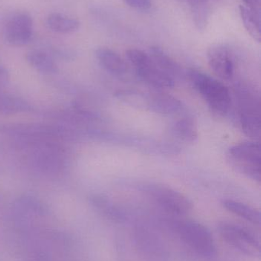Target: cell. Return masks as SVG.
<instances>
[{
	"label": "cell",
	"mask_w": 261,
	"mask_h": 261,
	"mask_svg": "<svg viewBox=\"0 0 261 261\" xmlns=\"http://www.w3.org/2000/svg\"><path fill=\"white\" fill-rule=\"evenodd\" d=\"M144 107L163 115L179 114L184 110V107L179 99L161 92L144 94Z\"/></svg>",
	"instance_id": "10"
},
{
	"label": "cell",
	"mask_w": 261,
	"mask_h": 261,
	"mask_svg": "<svg viewBox=\"0 0 261 261\" xmlns=\"http://www.w3.org/2000/svg\"><path fill=\"white\" fill-rule=\"evenodd\" d=\"M187 76L213 113L220 116L229 113L232 103L231 92L223 83L197 70H188Z\"/></svg>",
	"instance_id": "2"
},
{
	"label": "cell",
	"mask_w": 261,
	"mask_h": 261,
	"mask_svg": "<svg viewBox=\"0 0 261 261\" xmlns=\"http://www.w3.org/2000/svg\"><path fill=\"white\" fill-rule=\"evenodd\" d=\"M97 60L100 65L110 74L115 76H124L127 73V66L121 56L109 48L98 49Z\"/></svg>",
	"instance_id": "12"
},
{
	"label": "cell",
	"mask_w": 261,
	"mask_h": 261,
	"mask_svg": "<svg viewBox=\"0 0 261 261\" xmlns=\"http://www.w3.org/2000/svg\"><path fill=\"white\" fill-rule=\"evenodd\" d=\"M149 55L159 69L171 77L175 82L176 78L181 76L182 69L180 66L160 47H151Z\"/></svg>",
	"instance_id": "13"
},
{
	"label": "cell",
	"mask_w": 261,
	"mask_h": 261,
	"mask_svg": "<svg viewBox=\"0 0 261 261\" xmlns=\"http://www.w3.org/2000/svg\"><path fill=\"white\" fill-rule=\"evenodd\" d=\"M142 191L152 202L159 208L174 216L188 214L192 208L191 201L175 189L160 184L143 186Z\"/></svg>",
	"instance_id": "5"
},
{
	"label": "cell",
	"mask_w": 261,
	"mask_h": 261,
	"mask_svg": "<svg viewBox=\"0 0 261 261\" xmlns=\"http://www.w3.org/2000/svg\"><path fill=\"white\" fill-rule=\"evenodd\" d=\"M246 4V7L251 9L254 13L260 17V0H243Z\"/></svg>",
	"instance_id": "22"
},
{
	"label": "cell",
	"mask_w": 261,
	"mask_h": 261,
	"mask_svg": "<svg viewBox=\"0 0 261 261\" xmlns=\"http://www.w3.org/2000/svg\"><path fill=\"white\" fill-rule=\"evenodd\" d=\"M130 7L138 10H147L151 7V0H124Z\"/></svg>",
	"instance_id": "21"
},
{
	"label": "cell",
	"mask_w": 261,
	"mask_h": 261,
	"mask_svg": "<svg viewBox=\"0 0 261 261\" xmlns=\"http://www.w3.org/2000/svg\"><path fill=\"white\" fill-rule=\"evenodd\" d=\"M208 62L215 74L224 81H231L235 74L234 55L227 47L216 45L208 50Z\"/></svg>",
	"instance_id": "9"
},
{
	"label": "cell",
	"mask_w": 261,
	"mask_h": 261,
	"mask_svg": "<svg viewBox=\"0 0 261 261\" xmlns=\"http://www.w3.org/2000/svg\"><path fill=\"white\" fill-rule=\"evenodd\" d=\"M234 95L241 130L250 138L258 139L261 130L260 96L257 90L243 82L236 84Z\"/></svg>",
	"instance_id": "1"
},
{
	"label": "cell",
	"mask_w": 261,
	"mask_h": 261,
	"mask_svg": "<svg viewBox=\"0 0 261 261\" xmlns=\"http://www.w3.org/2000/svg\"><path fill=\"white\" fill-rule=\"evenodd\" d=\"M137 245L147 261L165 260V251L158 237L149 230H138Z\"/></svg>",
	"instance_id": "11"
},
{
	"label": "cell",
	"mask_w": 261,
	"mask_h": 261,
	"mask_svg": "<svg viewBox=\"0 0 261 261\" xmlns=\"http://www.w3.org/2000/svg\"><path fill=\"white\" fill-rule=\"evenodd\" d=\"M171 135L185 143H193L197 140L198 129L193 118L184 116L175 121L170 127Z\"/></svg>",
	"instance_id": "14"
},
{
	"label": "cell",
	"mask_w": 261,
	"mask_h": 261,
	"mask_svg": "<svg viewBox=\"0 0 261 261\" xmlns=\"http://www.w3.org/2000/svg\"><path fill=\"white\" fill-rule=\"evenodd\" d=\"M218 230L225 242L234 249L251 257L260 255V241L245 227L225 221L219 224Z\"/></svg>",
	"instance_id": "7"
},
{
	"label": "cell",
	"mask_w": 261,
	"mask_h": 261,
	"mask_svg": "<svg viewBox=\"0 0 261 261\" xmlns=\"http://www.w3.org/2000/svg\"><path fill=\"white\" fill-rule=\"evenodd\" d=\"M126 56L136 75L149 85L158 89L171 88L175 81L155 64L150 55L137 49H130Z\"/></svg>",
	"instance_id": "6"
},
{
	"label": "cell",
	"mask_w": 261,
	"mask_h": 261,
	"mask_svg": "<svg viewBox=\"0 0 261 261\" xmlns=\"http://www.w3.org/2000/svg\"><path fill=\"white\" fill-rule=\"evenodd\" d=\"M33 21L26 12L10 14L2 24V38L6 44L14 47L29 44L33 36Z\"/></svg>",
	"instance_id": "8"
},
{
	"label": "cell",
	"mask_w": 261,
	"mask_h": 261,
	"mask_svg": "<svg viewBox=\"0 0 261 261\" xmlns=\"http://www.w3.org/2000/svg\"><path fill=\"white\" fill-rule=\"evenodd\" d=\"M188 2L196 26L199 29H205L208 22V0H188Z\"/></svg>",
	"instance_id": "19"
},
{
	"label": "cell",
	"mask_w": 261,
	"mask_h": 261,
	"mask_svg": "<svg viewBox=\"0 0 261 261\" xmlns=\"http://www.w3.org/2000/svg\"><path fill=\"white\" fill-rule=\"evenodd\" d=\"M222 204L224 208L230 213L245 219L253 225L260 226V213L256 208L232 199H225L222 201Z\"/></svg>",
	"instance_id": "15"
},
{
	"label": "cell",
	"mask_w": 261,
	"mask_h": 261,
	"mask_svg": "<svg viewBox=\"0 0 261 261\" xmlns=\"http://www.w3.org/2000/svg\"><path fill=\"white\" fill-rule=\"evenodd\" d=\"M28 62L38 71L52 74L57 70V66L50 55L43 50H33L27 53L26 57Z\"/></svg>",
	"instance_id": "17"
},
{
	"label": "cell",
	"mask_w": 261,
	"mask_h": 261,
	"mask_svg": "<svg viewBox=\"0 0 261 261\" xmlns=\"http://www.w3.org/2000/svg\"><path fill=\"white\" fill-rule=\"evenodd\" d=\"M95 206L109 219L115 222H121L124 220V214L108 200L102 197H95L93 199Z\"/></svg>",
	"instance_id": "20"
},
{
	"label": "cell",
	"mask_w": 261,
	"mask_h": 261,
	"mask_svg": "<svg viewBox=\"0 0 261 261\" xmlns=\"http://www.w3.org/2000/svg\"><path fill=\"white\" fill-rule=\"evenodd\" d=\"M241 17L247 32L257 42H260V17L245 6H239Z\"/></svg>",
	"instance_id": "18"
},
{
	"label": "cell",
	"mask_w": 261,
	"mask_h": 261,
	"mask_svg": "<svg viewBox=\"0 0 261 261\" xmlns=\"http://www.w3.org/2000/svg\"><path fill=\"white\" fill-rule=\"evenodd\" d=\"M227 161L238 173L260 184V149L258 143L243 142L228 149Z\"/></svg>",
	"instance_id": "4"
},
{
	"label": "cell",
	"mask_w": 261,
	"mask_h": 261,
	"mask_svg": "<svg viewBox=\"0 0 261 261\" xmlns=\"http://www.w3.org/2000/svg\"><path fill=\"white\" fill-rule=\"evenodd\" d=\"M172 228L180 240L202 258L211 259L217 252L211 231L199 222L192 220L176 221Z\"/></svg>",
	"instance_id": "3"
},
{
	"label": "cell",
	"mask_w": 261,
	"mask_h": 261,
	"mask_svg": "<svg viewBox=\"0 0 261 261\" xmlns=\"http://www.w3.org/2000/svg\"><path fill=\"white\" fill-rule=\"evenodd\" d=\"M46 23L50 30L60 34L73 33L80 27L78 20L58 12L49 14Z\"/></svg>",
	"instance_id": "16"
}]
</instances>
